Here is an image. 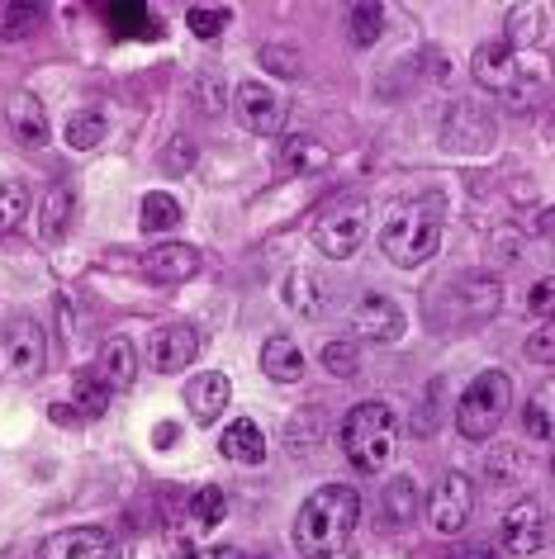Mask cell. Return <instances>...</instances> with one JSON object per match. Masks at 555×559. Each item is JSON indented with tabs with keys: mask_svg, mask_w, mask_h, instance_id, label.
<instances>
[{
	"mask_svg": "<svg viewBox=\"0 0 555 559\" xmlns=\"http://www.w3.org/2000/svg\"><path fill=\"white\" fill-rule=\"evenodd\" d=\"M361 522V493L352 484H323L304 498V508L295 512L290 540L304 559H332L342 555V545L352 540V531Z\"/></svg>",
	"mask_w": 555,
	"mask_h": 559,
	"instance_id": "obj_1",
	"label": "cell"
},
{
	"mask_svg": "<svg viewBox=\"0 0 555 559\" xmlns=\"http://www.w3.org/2000/svg\"><path fill=\"white\" fill-rule=\"evenodd\" d=\"M338 437H342V455L352 460V469L380 474L399 451V417H394L390 403L366 399V403H356V408L342 417Z\"/></svg>",
	"mask_w": 555,
	"mask_h": 559,
	"instance_id": "obj_2",
	"label": "cell"
},
{
	"mask_svg": "<svg viewBox=\"0 0 555 559\" xmlns=\"http://www.w3.org/2000/svg\"><path fill=\"white\" fill-rule=\"evenodd\" d=\"M437 247H441V218L433 204L394 209V218H385V228H380V251L394 265H404V271L423 265L427 257H437Z\"/></svg>",
	"mask_w": 555,
	"mask_h": 559,
	"instance_id": "obj_3",
	"label": "cell"
},
{
	"mask_svg": "<svg viewBox=\"0 0 555 559\" xmlns=\"http://www.w3.org/2000/svg\"><path fill=\"white\" fill-rule=\"evenodd\" d=\"M512 408V380L504 370H484L465 384L461 403H456V427L465 441H489Z\"/></svg>",
	"mask_w": 555,
	"mask_h": 559,
	"instance_id": "obj_4",
	"label": "cell"
},
{
	"mask_svg": "<svg viewBox=\"0 0 555 559\" xmlns=\"http://www.w3.org/2000/svg\"><path fill=\"white\" fill-rule=\"evenodd\" d=\"M366 233H370V204L366 200H342L314 218V247L332 261L356 257L361 242H366Z\"/></svg>",
	"mask_w": 555,
	"mask_h": 559,
	"instance_id": "obj_5",
	"label": "cell"
},
{
	"mask_svg": "<svg viewBox=\"0 0 555 559\" xmlns=\"http://www.w3.org/2000/svg\"><path fill=\"white\" fill-rule=\"evenodd\" d=\"M44 360H48L44 328H38L34 318H15V323L5 328V337H0V370H5L10 380H38Z\"/></svg>",
	"mask_w": 555,
	"mask_h": 559,
	"instance_id": "obj_6",
	"label": "cell"
},
{
	"mask_svg": "<svg viewBox=\"0 0 555 559\" xmlns=\"http://www.w3.org/2000/svg\"><path fill=\"white\" fill-rule=\"evenodd\" d=\"M470 512H475V484H470L461 469L441 474V484L433 488V498H427V526H433L437 536H456V531H465Z\"/></svg>",
	"mask_w": 555,
	"mask_h": 559,
	"instance_id": "obj_7",
	"label": "cell"
},
{
	"mask_svg": "<svg viewBox=\"0 0 555 559\" xmlns=\"http://www.w3.org/2000/svg\"><path fill=\"white\" fill-rule=\"evenodd\" d=\"M200 356V332L190 323H162L147 332L143 342V360L157 374H176V370H190Z\"/></svg>",
	"mask_w": 555,
	"mask_h": 559,
	"instance_id": "obj_8",
	"label": "cell"
},
{
	"mask_svg": "<svg viewBox=\"0 0 555 559\" xmlns=\"http://www.w3.org/2000/svg\"><path fill=\"white\" fill-rule=\"evenodd\" d=\"M441 147L447 152H461V157H480V152L494 147V119L484 115L480 105H451L447 119H441Z\"/></svg>",
	"mask_w": 555,
	"mask_h": 559,
	"instance_id": "obj_9",
	"label": "cell"
},
{
	"mask_svg": "<svg viewBox=\"0 0 555 559\" xmlns=\"http://www.w3.org/2000/svg\"><path fill=\"white\" fill-rule=\"evenodd\" d=\"M404 328H409V318H404V309H399L390 295L370 289V295L356 299V309H352V332H361L366 342L390 346V342L404 337Z\"/></svg>",
	"mask_w": 555,
	"mask_h": 559,
	"instance_id": "obj_10",
	"label": "cell"
},
{
	"mask_svg": "<svg viewBox=\"0 0 555 559\" xmlns=\"http://www.w3.org/2000/svg\"><path fill=\"white\" fill-rule=\"evenodd\" d=\"M233 115H238V123L247 133L257 138H275L285 123V105L281 95H275L271 86H261V81H243L238 91H233Z\"/></svg>",
	"mask_w": 555,
	"mask_h": 559,
	"instance_id": "obj_11",
	"label": "cell"
},
{
	"mask_svg": "<svg viewBox=\"0 0 555 559\" xmlns=\"http://www.w3.org/2000/svg\"><path fill=\"white\" fill-rule=\"evenodd\" d=\"M38 559H119V540L105 526H72L38 545Z\"/></svg>",
	"mask_w": 555,
	"mask_h": 559,
	"instance_id": "obj_12",
	"label": "cell"
},
{
	"mask_svg": "<svg viewBox=\"0 0 555 559\" xmlns=\"http://www.w3.org/2000/svg\"><path fill=\"white\" fill-rule=\"evenodd\" d=\"M498 545L518 559L536 555L541 545H546V512H541L532 498H522L518 508H508V516L498 522Z\"/></svg>",
	"mask_w": 555,
	"mask_h": 559,
	"instance_id": "obj_13",
	"label": "cell"
},
{
	"mask_svg": "<svg viewBox=\"0 0 555 559\" xmlns=\"http://www.w3.org/2000/svg\"><path fill=\"white\" fill-rule=\"evenodd\" d=\"M138 271H143V280H152V285H180V280H190L200 271V251L186 242H162L147 251Z\"/></svg>",
	"mask_w": 555,
	"mask_h": 559,
	"instance_id": "obj_14",
	"label": "cell"
},
{
	"mask_svg": "<svg viewBox=\"0 0 555 559\" xmlns=\"http://www.w3.org/2000/svg\"><path fill=\"white\" fill-rule=\"evenodd\" d=\"M228 399H233V384H228L224 370H204V374H196V380L186 384V408H190V417H196L200 427H214L219 413L228 408Z\"/></svg>",
	"mask_w": 555,
	"mask_h": 559,
	"instance_id": "obj_15",
	"label": "cell"
},
{
	"mask_svg": "<svg viewBox=\"0 0 555 559\" xmlns=\"http://www.w3.org/2000/svg\"><path fill=\"white\" fill-rule=\"evenodd\" d=\"M470 67H475V81H480L484 91H498V95L518 91L522 67H518V52H508L504 44H484V48H475Z\"/></svg>",
	"mask_w": 555,
	"mask_h": 559,
	"instance_id": "obj_16",
	"label": "cell"
},
{
	"mask_svg": "<svg viewBox=\"0 0 555 559\" xmlns=\"http://www.w3.org/2000/svg\"><path fill=\"white\" fill-rule=\"evenodd\" d=\"M5 109H10V129H15V138L24 147H44L48 143L52 123H48V109H44V100H38L34 91H15Z\"/></svg>",
	"mask_w": 555,
	"mask_h": 559,
	"instance_id": "obj_17",
	"label": "cell"
},
{
	"mask_svg": "<svg viewBox=\"0 0 555 559\" xmlns=\"http://www.w3.org/2000/svg\"><path fill=\"white\" fill-rule=\"evenodd\" d=\"M95 380H101L105 389H115V394H123V389H133V380H138V346H133L129 337L105 342L101 366H95Z\"/></svg>",
	"mask_w": 555,
	"mask_h": 559,
	"instance_id": "obj_18",
	"label": "cell"
},
{
	"mask_svg": "<svg viewBox=\"0 0 555 559\" xmlns=\"http://www.w3.org/2000/svg\"><path fill=\"white\" fill-rule=\"evenodd\" d=\"M219 455L233 460V465H261V460H267V437H261V427L252 417H238V423H228L224 437H219Z\"/></svg>",
	"mask_w": 555,
	"mask_h": 559,
	"instance_id": "obj_19",
	"label": "cell"
},
{
	"mask_svg": "<svg viewBox=\"0 0 555 559\" xmlns=\"http://www.w3.org/2000/svg\"><path fill=\"white\" fill-rule=\"evenodd\" d=\"M285 304L299 318H323L332 295H328V285H323V275H318V271H295L285 280Z\"/></svg>",
	"mask_w": 555,
	"mask_h": 559,
	"instance_id": "obj_20",
	"label": "cell"
},
{
	"mask_svg": "<svg viewBox=\"0 0 555 559\" xmlns=\"http://www.w3.org/2000/svg\"><path fill=\"white\" fill-rule=\"evenodd\" d=\"M275 162H281L285 176H318L332 166V152L323 143H314V138H285L281 152H275Z\"/></svg>",
	"mask_w": 555,
	"mask_h": 559,
	"instance_id": "obj_21",
	"label": "cell"
},
{
	"mask_svg": "<svg viewBox=\"0 0 555 559\" xmlns=\"http://www.w3.org/2000/svg\"><path fill=\"white\" fill-rule=\"evenodd\" d=\"M72 223H76V194H72V186H52L48 200H44V218H38L44 242H62V237L72 233Z\"/></svg>",
	"mask_w": 555,
	"mask_h": 559,
	"instance_id": "obj_22",
	"label": "cell"
},
{
	"mask_svg": "<svg viewBox=\"0 0 555 559\" xmlns=\"http://www.w3.org/2000/svg\"><path fill=\"white\" fill-rule=\"evenodd\" d=\"M261 370H267L275 384H295L304 374V352L290 337H267V346H261Z\"/></svg>",
	"mask_w": 555,
	"mask_h": 559,
	"instance_id": "obj_23",
	"label": "cell"
},
{
	"mask_svg": "<svg viewBox=\"0 0 555 559\" xmlns=\"http://www.w3.org/2000/svg\"><path fill=\"white\" fill-rule=\"evenodd\" d=\"M413 512H418V484H413V474H399L380 493V516L385 526H409Z\"/></svg>",
	"mask_w": 555,
	"mask_h": 559,
	"instance_id": "obj_24",
	"label": "cell"
},
{
	"mask_svg": "<svg viewBox=\"0 0 555 559\" xmlns=\"http://www.w3.org/2000/svg\"><path fill=\"white\" fill-rule=\"evenodd\" d=\"M105 15H109V29H115L119 38H162V24H157V15H152L147 5H129V0H115Z\"/></svg>",
	"mask_w": 555,
	"mask_h": 559,
	"instance_id": "obj_25",
	"label": "cell"
},
{
	"mask_svg": "<svg viewBox=\"0 0 555 559\" xmlns=\"http://www.w3.org/2000/svg\"><path fill=\"white\" fill-rule=\"evenodd\" d=\"M105 133H109V119H105V109H95V105H81L76 115H67V147H76V152H91V147H101V143H105Z\"/></svg>",
	"mask_w": 555,
	"mask_h": 559,
	"instance_id": "obj_26",
	"label": "cell"
},
{
	"mask_svg": "<svg viewBox=\"0 0 555 559\" xmlns=\"http://www.w3.org/2000/svg\"><path fill=\"white\" fill-rule=\"evenodd\" d=\"M176 223H180V200H172L166 190L143 194V204H138V228L143 233H172Z\"/></svg>",
	"mask_w": 555,
	"mask_h": 559,
	"instance_id": "obj_27",
	"label": "cell"
},
{
	"mask_svg": "<svg viewBox=\"0 0 555 559\" xmlns=\"http://www.w3.org/2000/svg\"><path fill=\"white\" fill-rule=\"evenodd\" d=\"M67 408H76V417H105L109 389L95 380V374H76L72 380V403H67Z\"/></svg>",
	"mask_w": 555,
	"mask_h": 559,
	"instance_id": "obj_28",
	"label": "cell"
},
{
	"mask_svg": "<svg viewBox=\"0 0 555 559\" xmlns=\"http://www.w3.org/2000/svg\"><path fill=\"white\" fill-rule=\"evenodd\" d=\"M190 526H200V531H210L214 522H224V512H228V498H224V488L219 484H204L196 498H190Z\"/></svg>",
	"mask_w": 555,
	"mask_h": 559,
	"instance_id": "obj_29",
	"label": "cell"
},
{
	"mask_svg": "<svg viewBox=\"0 0 555 559\" xmlns=\"http://www.w3.org/2000/svg\"><path fill=\"white\" fill-rule=\"evenodd\" d=\"M541 20H546V10H541V5H518V10H508V52L512 48H527V44H536V38H541V29H536V24Z\"/></svg>",
	"mask_w": 555,
	"mask_h": 559,
	"instance_id": "obj_30",
	"label": "cell"
},
{
	"mask_svg": "<svg viewBox=\"0 0 555 559\" xmlns=\"http://www.w3.org/2000/svg\"><path fill=\"white\" fill-rule=\"evenodd\" d=\"M24 214H29V190H24L20 180H0V237L15 233Z\"/></svg>",
	"mask_w": 555,
	"mask_h": 559,
	"instance_id": "obj_31",
	"label": "cell"
},
{
	"mask_svg": "<svg viewBox=\"0 0 555 559\" xmlns=\"http://www.w3.org/2000/svg\"><path fill=\"white\" fill-rule=\"evenodd\" d=\"M352 44L356 48H370V44H380V34H385V10L380 5H352Z\"/></svg>",
	"mask_w": 555,
	"mask_h": 559,
	"instance_id": "obj_32",
	"label": "cell"
},
{
	"mask_svg": "<svg viewBox=\"0 0 555 559\" xmlns=\"http://www.w3.org/2000/svg\"><path fill=\"white\" fill-rule=\"evenodd\" d=\"M323 370L338 374V380H356V374H361V352H356V342H328V346H323Z\"/></svg>",
	"mask_w": 555,
	"mask_h": 559,
	"instance_id": "obj_33",
	"label": "cell"
},
{
	"mask_svg": "<svg viewBox=\"0 0 555 559\" xmlns=\"http://www.w3.org/2000/svg\"><path fill=\"white\" fill-rule=\"evenodd\" d=\"M522 423H527V437H532V441H551V384H541L532 394Z\"/></svg>",
	"mask_w": 555,
	"mask_h": 559,
	"instance_id": "obj_34",
	"label": "cell"
},
{
	"mask_svg": "<svg viewBox=\"0 0 555 559\" xmlns=\"http://www.w3.org/2000/svg\"><path fill=\"white\" fill-rule=\"evenodd\" d=\"M38 15H44L38 5H5V0H0V38H24V34H34Z\"/></svg>",
	"mask_w": 555,
	"mask_h": 559,
	"instance_id": "obj_35",
	"label": "cell"
},
{
	"mask_svg": "<svg viewBox=\"0 0 555 559\" xmlns=\"http://www.w3.org/2000/svg\"><path fill=\"white\" fill-rule=\"evenodd\" d=\"M484 474H489V484H498V488L518 484L522 479V455L512 451V445H498V451L489 455V465H484Z\"/></svg>",
	"mask_w": 555,
	"mask_h": 559,
	"instance_id": "obj_36",
	"label": "cell"
},
{
	"mask_svg": "<svg viewBox=\"0 0 555 559\" xmlns=\"http://www.w3.org/2000/svg\"><path fill=\"white\" fill-rule=\"evenodd\" d=\"M228 10H210V5H190L186 10V24H190V34H196V38H219V34H224L228 29Z\"/></svg>",
	"mask_w": 555,
	"mask_h": 559,
	"instance_id": "obj_37",
	"label": "cell"
},
{
	"mask_svg": "<svg viewBox=\"0 0 555 559\" xmlns=\"http://www.w3.org/2000/svg\"><path fill=\"white\" fill-rule=\"evenodd\" d=\"M522 356H527V360H536V366H555V328H551V323H541L532 337H527Z\"/></svg>",
	"mask_w": 555,
	"mask_h": 559,
	"instance_id": "obj_38",
	"label": "cell"
},
{
	"mask_svg": "<svg viewBox=\"0 0 555 559\" xmlns=\"http://www.w3.org/2000/svg\"><path fill=\"white\" fill-rule=\"evenodd\" d=\"M190 95H196V105L204 115H219V109H224V86H219V76H210V72L190 81Z\"/></svg>",
	"mask_w": 555,
	"mask_h": 559,
	"instance_id": "obj_39",
	"label": "cell"
},
{
	"mask_svg": "<svg viewBox=\"0 0 555 559\" xmlns=\"http://www.w3.org/2000/svg\"><path fill=\"white\" fill-rule=\"evenodd\" d=\"M190 166H196V143H190V138H172V147L162 152V171L186 176Z\"/></svg>",
	"mask_w": 555,
	"mask_h": 559,
	"instance_id": "obj_40",
	"label": "cell"
},
{
	"mask_svg": "<svg viewBox=\"0 0 555 559\" xmlns=\"http://www.w3.org/2000/svg\"><path fill=\"white\" fill-rule=\"evenodd\" d=\"M261 58L271 62V72H281V76H299V52H285V48H267Z\"/></svg>",
	"mask_w": 555,
	"mask_h": 559,
	"instance_id": "obj_41",
	"label": "cell"
},
{
	"mask_svg": "<svg viewBox=\"0 0 555 559\" xmlns=\"http://www.w3.org/2000/svg\"><path fill=\"white\" fill-rule=\"evenodd\" d=\"M527 304H532V313L551 318V304H555V285H551V280H536V285H532V299H527Z\"/></svg>",
	"mask_w": 555,
	"mask_h": 559,
	"instance_id": "obj_42",
	"label": "cell"
},
{
	"mask_svg": "<svg viewBox=\"0 0 555 559\" xmlns=\"http://www.w3.org/2000/svg\"><path fill=\"white\" fill-rule=\"evenodd\" d=\"M186 559H247L238 545H210V550H196V555H186Z\"/></svg>",
	"mask_w": 555,
	"mask_h": 559,
	"instance_id": "obj_43",
	"label": "cell"
},
{
	"mask_svg": "<svg viewBox=\"0 0 555 559\" xmlns=\"http://www.w3.org/2000/svg\"><path fill=\"white\" fill-rule=\"evenodd\" d=\"M551 228V209H536L532 214V233H546Z\"/></svg>",
	"mask_w": 555,
	"mask_h": 559,
	"instance_id": "obj_44",
	"label": "cell"
},
{
	"mask_svg": "<svg viewBox=\"0 0 555 559\" xmlns=\"http://www.w3.org/2000/svg\"><path fill=\"white\" fill-rule=\"evenodd\" d=\"M465 559H489V545H475V550H470Z\"/></svg>",
	"mask_w": 555,
	"mask_h": 559,
	"instance_id": "obj_45",
	"label": "cell"
}]
</instances>
